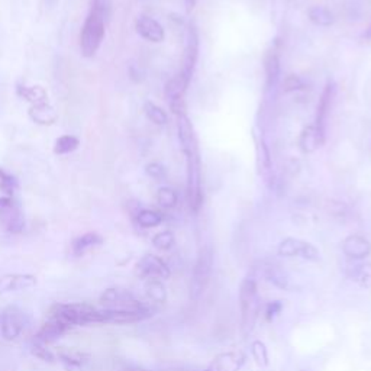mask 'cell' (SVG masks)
<instances>
[{"label": "cell", "mask_w": 371, "mask_h": 371, "mask_svg": "<svg viewBox=\"0 0 371 371\" xmlns=\"http://www.w3.org/2000/svg\"><path fill=\"white\" fill-rule=\"evenodd\" d=\"M177 129L182 150L187 161V202L190 209L198 214L203 205L202 191V170L198 139L187 115L177 116Z\"/></svg>", "instance_id": "6da1fadb"}, {"label": "cell", "mask_w": 371, "mask_h": 371, "mask_svg": "<svg viewBox=\"0 0 371 371\" xmlns=\"http://www.w3.org/2000/svg\"><path fill=\"white\" fill-rule=\"evenodd\" d=\"M108 3L104 0H93L92 10L87 15L80 33V49L86 58L93 57L99 51L106 31Z\"/></svg>", "instance_id": "7a4b0ae2"}, {"label": "cell", "mask_w": 371, "mask_h": 371, "mask_svg": "<svg viewBox=\"0 0 371 371\" xmlns=\"http://www.w3.org/2000/svg\"><path fill=\"white\" fill-rule=\"evenodd\" d=\"M48 316L63 322L68 328L104 324L103 309L87 303H57L51 306Z\"/></svg>", "instance_id": "3957f363"}, {"label": "cell", "mask_w": 371, "mask_h": 371, "mask_svg": "<svg viewBox=\"0 0 371 371\" xmlns=\"http://www.w3.org/2000/svg\"><path fill=\"white\" fill-rule=\"evenodd\" d=\"M260 296L257 281L253 277H246L239 287V309H241V332L246 338L253 332L260 315Z\"/></svg>", "instance_id": "277c9868"}, {"label": "cell", "mask_w": 371, "mask_h": 371, "mask_svg": "<svg viewBox=\"0 0 371 371\" xmlns=\"http://www.w3.org/2000/svg\"><path fill=\"white\" fill-rule=\"evenodd\" d=\"M212 267H214V254L210 248H203L199 253L196 264L193 267L191 280H190V299L199 300L206 287L209 285V280L212 276Z\"/></svg>", "instance_id": "5b68a950"}, {"label": "cell", "mask_w": 371, "mask_h": 371, "mask_svg": "<svg viewBox=\"0 0 371 371\" xmlns=\"http://www.w3.org/2000/svg\"><path fill=\"white\" fill-rule=\"evenodd\" d=\"M0 225L9 234H21L25 229L22 210L9 196L0 198Z\"/></svg>", "instance_id": "8992f818"}, {"label": "cell", "mask_w": 371, "mask_h": 371, "mask_svg": "<svg viewBox=\"0 0 371 371\" xmlns=\"http://www.w3.org/2000/svg\"><path fill=\"white\" fill-rule=\"evenodd\" d=\"M24 324L22 310L15 305L6 306L0 315V333H2L3 340L15 341L19 338L24 331Z\"/></svg>", "instance_id": "52a82bcc"}, {"label": "cell", "mask_w": 371, "mask_h": 371, "mask_svg": "<svg viewBox=\"0 0 371 371\" xmlns=\"http://www.w3.org/2000/svg\"><path fill=\"white\" fill-rule=\"evenodd\" d=\"M100 303L104 309H131V310H139L147 309L143 302L136 300L129 292L122 289H108L104 290L100 296Z\"/></svg>", "instance_id": "ba28073f"}, {"label": "cell", "mask_w": 371, "mask_h": 371, "mask_svg": "<svg viewBox=\"0 0 371 371\" xmlns=\"http://www.w3.org/2000/svg\"><path fill=\"white\" fill-rule=\"evenodd\" d=\"M135 274L144 280H166L171 271L167 264L154 254H147L135 266Z\"/></svg>", "instance_id": "9c48e42d"}, {"label": "cell", "mask_w": 371, "mask_h": 371, "mask_svg": "<svg viewBox=\"0 0 371 371\" xmlns=\"http://www.w3.org/2000/svg\"><path fill=\"white\" fill-rule=\"evenodd\" d=\"M278 254L281 257H300L308 261H317L321 258L319 251L310 242L302 241L299 238H286L283 239L278 245Z\"/></svg>", "instance_id": "30bf717a"}, {"label": "cell", "mask_w": 371, "mask_h": 371, "mask_svg": "<svg viewBox=\"0 0 371 371\" xmlns=\"http://www.w3.org/2000/svg\"><path fill=\"white\" fill-rule=\"evenodd\" d=\"M38 285V278L33 274H5L0 276V296L8 293L25 292Z\"/></svg>", "instance_id": "8fae6325"}, {"label": "cell", "mask_w": 371, "mask_h": 371, "mask_svg": "<svg viewBox=\"0 0 371 371\" xmlns=\"http://www.w3.org/2000/svg\"><path fill=\"white\" fill-rule=\"evenodd\" d=\"M199 57V37L198 31L194 26L189 28L187 32V42H186V49H184V57H183V67L180 74L186 80H191V76L194 73V67H196Z\"/></svg>", "instance_id": "7c38bea8"}, {"label": "cell", "mask_w": 371, "mask_h": 371, "mask_svg": "<svg viewBox=\"0 0 371 371\" xmlns=\"http://www.w3.org/2000/svg\"><path fill=\"white\" fill-rule=\"evenodd\" d=\"M246 357L239 351H228L218 354L206 371H239L245 363Z\"/></svg>", "instance_id": "4fadbf2b"}, {"label": "cell", "mask_w": 371, "mask_h": 371, "mask_svg": "<svg viewBox=\"0 0 371 371\" xmlns=\"http://www.w3.org/2000/svg\"><path fill=\"white\" fill-rule=\"evenodd\" d=\"M342 251L348 258L360 261L371 254V244L361 235H349L342 242Z\"/></svg>", "instance_id": "5bb4252c"}, {"label": "cell", "mask_w": 371, "mask_h": 371, "mask_svg": "<svg viewBox=\"0 0 371 371\" xmlns=\"http://www.w3.org/2000/svg\"><path fill=\"white\" fill-rule=\"evenodd\" d=\"M136 32L147 41L151 42H161L166 38L164 28L161 26L160 22H157L155 19L150 16H139L135 24Z\"/></svg>", "instance_id": "9a60e30c"}, {"label": "cell", "mask_w": 371, "mask_h": 371, "mask_svg": "<svg viewBox=\"0 0 371 371\" xmlns=\"http://www.w3.org/2000/svg\"><path fill=\"white\" fill-rule=\"evenodd\" d=\"M325 144V131L316 125L306 127L299 138V145L305 154H312Z\"/></svg>", "instance_id": "2e32d148"}, {"label": "cell", "mask_w": 371, "mask_h": 371, "mask_svg": "<svg viewBox=\"0 0 371 371\" xmlns=\"http://www.w3.org/2000/svg\"><path fill=\"white\" fill-rule=\"evenodd\" d=\"M72 328H68L67 325H64L63 322L54 319V317H49L42 324V326L40 328L38 333L35 335V340H38L44 344H52L56 342L57 340H60L65 332H68Z\"/></svg>", "instance_id": "e0dca14e"}, {"label": "cell", "mask_w": 371, "mask_h": 371, "mask_svg": "<svg viewBox=\"0 0 371 371\" xmlns=\"http://www.w3.org/2000/svg\"><path fill=\"white\" fill-rule=\"evenodd\" d=\"M255 271L258 273L260 277L271 283V285H274L276 287H280V289L289 287V277L286 276V273H283L280 267L274 262L262 261L260 264V267H255Z\"/></svg>", "instance_id": "ac0fdd59"}, {"label": "cell", "mask_w": 371, "mask_h": 371, "mask_svg": "<svg viewBox=\"0 0 371 371\" xmlns=\"http://www.w3.org/2000/svg\"><path fill=\"white\" fill-rule=\"evenodd\" d=\"M264 72H266L267 89L271 90L274 89L280 79V56L276 47L269 49L266 57H264Z\"/></svg>", "instance_id": "d6986e66"}, {"label": "cell", "mask_w": 371, "mask_h": 371, "mask_svg": "<svg viewBox=\"0 0 371 371\" xmlns=\"http://www.w3.org/2000/svg\"><path fill=\"white\" fill-rule=\"evenodd\" d=\"M333 97H335V84L328 83L322 92L319 103H317V113H316V123H315L316 127H319L324 131H325V120L331 111Z\"/></svg>", "instance_id": "ffe728a7"}, {"label": "cell", "mask_w": 371, "mask_h": 371, "mask_svg": "<svg viewBox=\"0 0 371 371\" xmlns=\"http://www.w3.org/2000/svg\"><path fill=\"white\" fill-rule=\"evenodd\" d=\"M57 357L64 364V367L67 370H80L87 363H89V356L84 354V352H81V351L70 349V348L60 349Z\"/></svg>", "instance_id": "44dd1931"}, {"label": "cell", "mask_w": 371, "mask_h": 371, "mask_svg": "<svg viewBox=\"0 0 371 371\" xmlns=\"http://www.w3.org/2000/svg\"><path fill=\"white\" fill-rule=\"evenodd\" d=\"M103 244V238L96 234V232H87V234H83L81 237H77L74 241H73V254L80 257V255H84L86 253H89L90 250L96 248V246H100Z\"/></svg>", "instance_id": "7402d4cb"}, {"label": "cell", "mask_w": 371, "mask_h": 371, "mask_svg": "<svg viewBox=\"0 0 371 371\" xmlns=\"http://www.w3.org/2000/svg\"><path fill=\"white\" fill-rule=\"evenodd\" d=\"M189 80H186L180 73L175 76L174 79H171L167 84H166V97L168 99L170 104L175 103V102H180L184 100L183 96L189 87Z\"/></svg>", "instance_id": "603a6c76"}, {"label": "cell", "mask_w": 371, "mask_h": 371, "mask_svg": "<svg viewBox=\"0 0 371 371\" xmlns=\"http://www.w3.org/2000/svg\"><path fill=\"white\" fill-rule=\"evenodd\" d=\"M29 115L35 122L41 123V125H51V123H54V120L57 119L54 109L51 108L48 102L41 103V104H35L31 109Z\"/></svg>", "instance_id": "cb8c5ba5"}, {"label": "cell", "mask_w": 371, "mask_h": 371, "mask_svg": "<svg viewBox=\"0 0 371 371\" xmlns=\"http://www.w3.org/2000/svg\"><path fill=\"white\" fill-rule=\"evenodd\" d=\"M17 95H19L21 97H24L25 100L31 102L33 106L47 102V92L40 86L17 87Z\"/></svg>", "instance_id": "d4e9b609"}, {"label": "cell", "mask_w": 371, "mask_h": 371, "mask_svg": "<svg viewBox=\"0 0 371 371\" xmlns=\"http://www.w3.org/2000/svg\"><path fill=\"white\" fill-rule=\"evenodd\" d=\"M309 19L317 26H329L333 24V15L324 6H312L308 10Z\"/></svg>", "instance_id": "484cf974"}, {"label": "cell", "mask_w": 371, "mask_h": 371, "mask_svg": "<svg viewBox=\"0 0 371 371\" xmlns=\"http://www.w3.org/2000/svg\"><path fill=\"white\" fill-rule=\"evenodd\" d=\"M145 293L148 299H151L155 303H163L167 299V290L161 283V280H147Z\"/></svg>", "instance_id": "4316f807"}, {"label": "cell", "mask_w": 371, "mask_h": 371, "mask_svg": "<svg viewBox=\"0 0 371 371\" xmlns=\"http://www.w3.org/2000/svg\"><path fill=\"white\" fill-rule=\"evenodd\" d=\"M136 222L143 228H155L163 222V215L160 212H155L151 209H143L138 212Z\"/></svg>", "instance_id": "83f0119b"}, {"label": "cell", "mask_w": 371, "mask_h": 371, "mask_svg": "<svg viewBox=\"0 0 371 371\" xmlns=\"http://www.w3.org/2000/svg\"><path fill=\"white\" fill-rule=\"evenodd\" d=\"M80 145V141L77 136L74 135H63L56 141V145H54V152L58 155H65L73 152L79 148Z\"/></svg>", "instance_id": "f1b7e54d"}, {"label": "cell", "mask_w": 371, "mask_h": 371, "mask_svg": "<svg viewBox=\"0 0 371 371\" xmlns=\"http://www.w3.org/2000/svg\"><path fill=\"white\" fill-rule=\"evenodd\" d=\"M31 351L35 357L44 361V363H54L57 360L54 352L48 348V344H44V342L35 340V338H33V342L31 345Z\"/></svg>", "instance_id": "f546056e"}, {"label": "cell", "mask_w": 371, "mask_h": 371, "mask_svg": "<svg viewBox=\"0 0 371 371\" xmlns=\"http://www.w3.org/2000/svg\"><path fill=\"white\" fill-rule=\"evenodd\" d=\"M157 202L164 209H173L179 203V196L173 189L161 187L157 193Z\"/></svg>", "instance_id": "4dcf8cb0"}, {"label": "cell", "mask_w": 371, "mask_h": 371, "mask_svg": "<svg viewBox=\"0 0 371 371\" xmlns=\"http://www.w3.org/2000/svg\"><path fill=\"white\" fill-rule=\"evenodd\" d=\"M144 111L151 122H154L155 125H166L168 118L167 113L160 108V106L154 104L152 102H147L144 106Z\"/></svg>", "instance_id": "1f68e13d"}, {"label": "cell", "mask_w": 371, "mask_h": 371, "mask_svg": "<svg viewBox=\"0 0 371 371\" xmlns=\"http://www.w3.org/2000/svg\"><path fill=\"white\" fill-rule=\"evenodd\" d=\"M251 354H253V358L255 360V363L261 367H266L269 365L270 363V357H269V351H267V347L264 342L261 341H254L251 344Z\"/></svg>", "instance_id": "d6a6232c"}, {"label": "cell", "mask_w": 371, "mask_h": 371, "mask_svg": "<svg viewBox=\"0 0 371 371\" xmlns=\"http://www.w3.org/2000/svg\"><path fill=\"white\" fill-rule=\"evenodd\" d=\"M349 276L365 286H371V264H358V266H354Z\"/></svg>", "instance_id": "836d02e7"}, {"label": "cell", "mask_w": 371, "mask_h": 371, "mask_svg": "<svg viewBox=\"0 0 371 371\" xmlns=\"http://www.w3.org/2000/svg\"><path fill=\"white\" fill-rule=\"evenodd\" d=\"M175 238L174 234L171 231H163V232H158L154 238H152V244L155 248L161 250V251H167L170 250L171 246L174 245Z\"/></svg>", "instance_id": "e575fe53"}, {"label": "cell", "mask_w": 371, "mask_h": 371, "mask_svg": "<svg viewBox=\"0 0 371 371\" xmlns=\"http://www.w3.org/2000/svg\"><path fill=\"white\" fill-rule=\"evenodd\" d=\"M16 187H17L16 180L5 170L0 168V190H3L8 196H12V193L15 191Z\"/></svg>", "instance_id": "d590c367"}, {"label": "cell", "mask_w": 371, "mask_h": 371, "mask_svg": "<svg viewBox=\"0 0 371 371\" xmlns=\"http://www.w3.org/2000/svg\"><path fill=\"white\" fill-rule=\"evenodd\" d=\"M303 87H305V84H303L302 79H300L299 76H294V74L287 76L285 79V81H283V90H285L286 93L300 90V89H303Z\"/></svg>", "instance_id": "8d00e7d4"}, {"label": "cell", "mask_w": 371, "mask_h": 371, "mask_svg": "<svg viewBox=\"0 0 371 371\" xmlns=\"http://www.w3.org/2000/svg\"><path fill=\"white\" fill-rule=\"evenodd\" d=\"M145 171H147V174L150 175V177H152L155 180L166 179V168L161 164H158V163H150L145 167Z\"/></svg>", "instance_id": "74e56055"}, {"label": "cell", "mask_w": 371, "mask_h": 371, "mask_svg": "<svg viewBox=\"0 0 371 371\" xmlns=\"http://www.w3.org/2000/svg\"><path fill=\"white\" fill-rule=\"evenodd\" d=\"M283 309V303L280 302V300H274V302H270L266 308V319L269 322H271L274 317L281 312Z\"/></svg>", "instance_id": "f35d334b"}, {"label": "cell", "mask_w": 371, "mask_h": 371, "mask_svg": "<svg viewBox=\"0 0 371 371\" xmlns=\"http://www.w3.org/2000/svg\"><path fill=\"white\" fill-rule=\"evenodd\" d=\"M184 2H186V10L190 13V12L193 10V8L196 6V2H198V0H184Z\"/></svg>", "instance_id": "ab89813d"}, {"label": "cell", "mask_w": 371, "mask_h": 371, "mask_svg": "<svg viewBox=\"0 0 371 371\" xmlns=\"http://www.w3.org/2000/svg\"><path fill=\"white\" fill-rule=\"evenodd\" d=\"M364 37H365V40L371 41V24L368 25V28H367V31H365V33H364Z\"/></svg>", "instance_id": "60d3db41"}, {"label": "cell", "mask_w": 371, "mask_h": 371, "mask_svg": "<svg viewBox=\"0 0 371 371\" xmlns=\"http://www.w3.org/2000/svg\"><path fill=\"white\" fill-rule=\"evenodd\" d=\"M129 371H147V370H138V368H136V370H129Z\"/></svg>", "instance_id": "b9f144b4"}, {"label": "cell", "mask_w": 371, "mask_h": 371, "mask_svg": "<svg viewBox=\"0 0 371 371\" xmlns=\"http://www.w3.org/2000/svg\"><path fill=\"white\" fill-rule=\"evenodd\" d=\"M8 371H13V370H8Z\"/></svg>", "instance_id": "7bdbcfd3"}, {"label": "cell", "mask_w": 371, "mask_h": 371, "mask_svg": "<svg viewBox=\"0 0 371 371\" xmlns=\"http://www.w3.org/2000/svg\"><path fill=\"white\" fill-rule=\"evenodd\" d=\"M0 315H2V313H0Z\"/></svg>", "instance_id": "ee69618b"}]
</instances>
